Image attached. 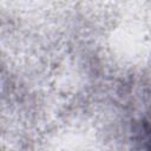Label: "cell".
Here are the masks:
<instances>
[{
	"label": "cell",
	"mask_w": 151,
	"mask_h": 151,
	"mask_svg": "<svg viewBox=\"0 0 151 151\" xmlns=\"http://www.w3.org/2000/svg\"><path fill=\"white\" fill-rule=\"evenodd\" d=\"M133 139L139 144V147L151 150V112L144 114L134 124Z\"/></svg>",
	"instance_id": "6da1fadb"
}]
</instances>
